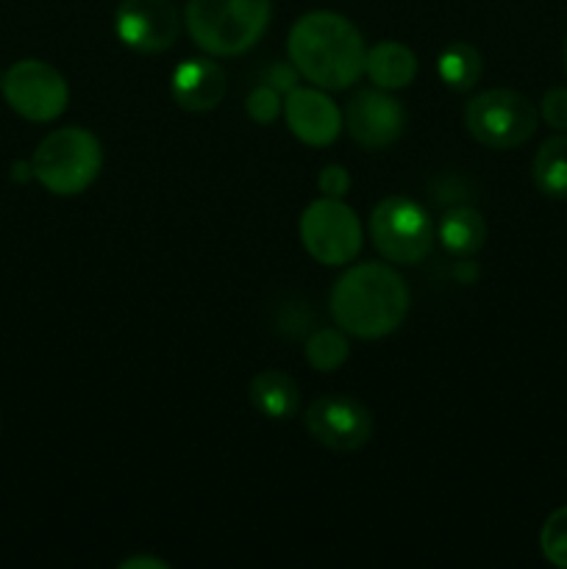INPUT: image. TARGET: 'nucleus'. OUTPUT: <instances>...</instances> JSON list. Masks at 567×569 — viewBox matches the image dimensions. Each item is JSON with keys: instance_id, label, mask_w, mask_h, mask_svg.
I'll return each instance as SVG.
<instances>
[{"instance_id": "8", "label": "nucleus", "mask_w": 567, "mask_h": 569, "mask_svg": "<svg viewBox=\"0 0 567 569\" xmlns=\"http://www.w3.org/2000/svg\"><path fill=\"white\" fill-rule=\"evenodd\" d=\"M3 98L31 122H50L67 109L70 89L56 67L39 59H22L3 72Z\"/></svg>"}, {"instance_id": "20", "label": "nucleus", "mask_w": 567, "mask_h": 569, "mask_svg": "<svg viewBox=\"0 0 567 569\" xmlns=\"http://www.w3.org/2000/svg\"><path fill=\"white\" fill-rule=\"evenodd\" d=\"M539 548H543V556L550 565L567 569V506L556 509L545 520L543 533H539Z\"/></svg>"}, {"instance_id": "2", "label": "nucleus", "mask_w": 567, "mask_h": 569, "mask_svg": "<svg viewBox=\"0 0 567 569\" xmlns=\"http://www.w3.org/2000/svg\"><path fill=\"white\" fill-rule=\"evenodd\" d=\"M331 315L359 339L389 337L409 315V287L392 267L356 264L334 283Z\"/></svg>"}, {"instance_id": "3", "label": "nucleus", "mask_w": 567, "mask_h": 569, "mask_svg": "<svg viewBox=\"0 0 567 569\" xmlns=\"http://www.w3.org/2000/svg\"><path fill=\"white\" fill-rule=\"evenodd\" d=\"M270 11V0H187L183 22L209 56H239L259 42Z\"/></svg>"}, {"instance_id": "9", "label": "nucleus", "mask_w": 567, "mask_h": 569, "mask_svg": "<svg viewBox=\"0 0 567 569\" xmlns=\"http://www.w3.org/2000/svg\"><path fill=\"white\" fill-rule=\"evenodd\" d=\"M304 426L322 448L350 453V450H359L370 442L376 422H372L370 409L356 398L326 395L306 409Z\"/></svg>"}, {"instance_id": "17", "label": "nucleus", "mask_w": 567, "mask_h": 569, "mask_svg": "<svg viewBox=\"0 0 567 569\" xmlns=\"http://www.w3.org/2000/svg\"><path fill=\"white\" fill-rule=\"evenodd\" d=\"M534 183L554 200H567V137H550L539 144L531 167Z\"/></svg>"}, {"instance_id": "12", "label": "nucleus", "mask_w": 567, "mask_h": 569, "mask_svg": "<svg viewBox=\"0 0 567 569\" xmlns=\"http://www.w3.org/2000/svg\"><path fill=\"white\" fill-rule=\"evenodd\" d=\"M284 120L289 131L309 148H326L342 131V111L320 87H295L284 100Z\"/></svg>"}, {"instance_id": "13", "label": "nucleus", "mask_w": 567, "mask_h": 569, "mask_svg": "<svg viewBox=\"0 0 567 569\" xmlns=\"http://www.w3.org/2000/svg\"><path fill=\"white\" fill-rule=\"evenodd\" d=\"M170 94L183 111L192 114L217 109L226 98V70L206 56L181 61L170 78Z\"/></svg>"}, {"instance_id": "11", "label": "nucleus", "mask_w": 567, "mask_h": 569, "mask_svg": "<svg viewBox=\"0 0 567 569\" xmlns=\"http://www.w3.org/2000/svg\"><path fill=\"white\" fill-rule=\"evenodd\" d=\"M115 31L137 53H165L176 44L181 22L170 0H122L117 6Z\"/></svg>"}, {"instance_id": "25", "label": "nucleus", "mask_w": 567, "mask_h": 569, "mask_svg": "<svg viewBox=\"0 0 567 569\" xmlns=\"http://www.w3.org/2000/svg\"><path fill=\"white\" fill-rule=\"evenodd\" d=\"M170 565L161 559H153V556H133V559L120 561V569H167Z\"/></svg>"}, {"instance_id": "14", "label": "nucleus", "mask_w": 567, "mask_h": 569, "mask_svg": "<svg viewBox=\"0 0 567 569\" xmlns=\"http://www.w3.org/2000/svg\"><path fill=\"white\" fill-rule=\"evenodd\" d=\"M250 403L267 420H289L300 409V389L287 372L265 370L250 381Z\"/></svg>"}, {"instance_id": "7", "label": "nucleus", "mask_w": 567, "mask_h": 569, "mask_svg": "<svg viewBox=\"0 0 567 569\" xmlns=\"http://www.w3.org/2000/svg\"><path fill=\"white\" fill-rule=\"evenodd\" d=\"M300 242L306 253L326 267L348 264L361 250L359 217L342 198H320L300 214Z\"/></svg>"}, {"instance_id": "16", "label": "nucleus", "mask_w": 567, "mask_h": 569, "mask_svg": "<svg viewBox=\"0 0 567 569\" xmlns=\"http://www.w3.org/2000/svg\"><path fill=\"white\" fill-rule=\"evenodd\" d=\"M437 237L448 253L472 256L487 242V222L470 206H456V209H448L442 214Z\"/></svg>"}, {"instance_id": "1", "label": "nucleus", "mask_w": 567, "mask_h": 569, "mask_svg": "<svg viewBox=\"0 0 567 569\" xmlns=\"http://www.w3.org/2000/svg\"><path fill=\"white\" fill-rule=\"evenodd\" d=\"M295 70L320 89H348L365 72L367 48L359 28L337 11H309L289 31Z\"/></svg>"}, {"instance_id": "26", "label": "nucleus", "mask_w": 567, "mask_h": 569, "mask_svg": "<svg viewBox=\"0 0 567 569\" xmlns=\"http://www.w3.org/2000/svg\"><path fill=\"white\" fill-rule=\"evenodd\" d=\"M561 61H565V72H567V37H565V50H561Z\"/></svg>"}, {"instance_id": "5", "label": "nucleus", "mask_w": 567, "mask_h": 569, "mask_svg": "<svg viewBox=\"0 0 567 569\" xmlns=\"http://www.w3.org/2000/svg\"><path fill=\"white\" fill-rule=\"evenodd\" d=\"M370 237L378 253L392 264H420L434 248L431 214L406 194H389L372 209Z\"/></svg>"}, {"instance_id": "27", "label": "nucleus", "mask_w": 567, "mask_h": 569, "mask_svg": "<svg viewBox=\"0 0 567 569\" xmlns=\"http://www.w3.org/2000/svg\"><path fill=\"white\" fill-rule=\"evenodd\" d=\"M0 87H3V72H0Z\"/></svg>"}, {"instance_id": "23", "label": "nucleus", "mask_w": 567, "mask_h": 569, "mask_svg": "<svg viewBox=\"0 0 567 569\" xmlns=\"http://www.w3.org/2000/svg\"><path fill=\"white\" fill-rule=\"evenodd\" d=\"M322 198H345L350 189V176L342 164H326L317 178Z\"/></svg>"}, {"instance_id": "6", "label": "nucleus", "mask_w": 567, "mask_h": 569, "mask_svg": "<svg viewBox=\"0 0 567 569\" xmlns=\"http://www.w3.org/2000/svg\"><path fill=\"white\" fill-rule=\"evenodd\" d=\"M537 106L515 89H487L465 106L470 137L493 150L520 148L537 131Z\"/></svg>"}, {"instance_id": "18", "label": "nucleus", "mask_w": 567, "mask_h": 569, "mask_svg": "<svg viewBox=\"0 0 567 569\" xmlns=\"http://www.w3.org/2000/svg\"><path fill=\"white\" fill-rule=\"evenodd\" d=\"M437 72L442 78V83L454 92H467L478 83L484 72L481 53H478L472 44L467 42H454L439 53L437 59Z\"/></svg>"}, {"instance_id": "15", "label": "nucleus", "mask_w": 567, "mask_h": 569, "mask_svg": "<svg viewBox=\"0 0 567 569\" xmlns=\"http://www.w3.org/2000/svg\"><path fill=\"white\" fill-rule=\"evenodd\" d=\"M365 72L378 89H404L417 76V56L400 42H378L367 50Z\"/></svg>"}, {"instance_id": "10", "label": "nucleus", "mask_w": 567, "mask_h": 569, "mask_svg": "<svg viewBox=\"0 0 567 569\" xmlns=\"http://www.w3.org/2000/svg\"><path fill=\"white\" fill-rule=\"evenodd\" d=\"M342 126L359 148L384 150L404 133L406 111L387 89H359L345 106Z\"/></svg>"}, {"instance_id": "21", "label": "nucleus", "mask_w": 567, "mask_h": 569, "mask_svg": "<svg viewBox=\"0 0 567 569\" xmlns=\"http://www.w3.org/2000/svg\"><path fill=\"white\" fill-rule=\"evenodd\" d=\"M245 109H248V117L253 122H259V126H270V122H276L284 111L281 92L272 87H267V83H261V87H256L253 92L248 94V100H245Z\"/></svg>"}, {"instance_id": "22", "label": "nucleus", "mask_w": 567, "mask_h": 569, "mask_svg": "<svg viewBox=\"0 0 567 569\" xmlns=\"http://www.w3.org/2000/svg\"><path fill=\"white\" fill-rule=\"evenodd\" d=\"M539 114L556 131H567V87H556L545 92L543 103H539Z\"/></svg>"}, {"instance_id": "4", "label": "nucleus", "mask_w": 567, "mask_h": 569, "mask_svg": "<svg viewBox=\"0 0 567 569\" xmlns=\"http://www.w3.org/2000/svg\"><path fill=\"white\" fill-rule=\"evenodd\" d=\"M103 167V150L94 133L83 128H59L33 150L31 176L59 198L81 194L94 183Z\"/></svg>"}, {"instance_id": "19", "label": "nucleus", "mask_w": 567, "mask_h": 569, "mask_svg": "<svg viewBox=\"0 0 567 569\" xmlns=\"http://www.w3.org/2000/svg\"><path fill=\"white\" fill-rule=\"evenodd\" d=\"M348 339L337 328H320L306 339L304 356L317 372H334L348 361Z\"/></svg>"}, {"instance_id": "24", "label": "nucleus", "mask_w": 567, "mask_h": 569, "mask_svg": "<svg viewBox=\"0 0 567 569\" xmlns=\"http://www.w3.org/2000/svg\"><path fill=\"white\" fill-rule=\"evenodd\" d=\"M298 76L300 72L295 70V64L292 67L272 64L270 70L265 72V81H267V87L278 89V92H292V89L298 87Z\"/></svg>"}]
</instances>
